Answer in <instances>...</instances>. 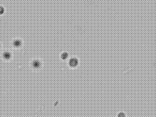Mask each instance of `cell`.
Segmentation results:
<instances>
[{"instance_id":"52a82bcc","label":"cell","mask_w":156,"mask_h":117,"mask_svg":"<svg viewBox=\"0 0 156 117\" xmlns=\"http://www.w3.org/2000/svg\"><path fill=\"white\" fill-rule=\"evenodd\" d=\"M117 117H127V114L124 111H119L117 115Z\"/></svg>"},{"instance_id":"5b68a950","label":"cell","mask_w":156,"mask_h":117,"mask_svg":"<svg viewBox=\"0 0 156 117\" xmlns=\"http://www.w3.org/2000/svg\"><path fill=\"white\" fill-rule=\"evenodd\" d=\"M60 57L62 60H63V61H66V60H68L69 57H70V54H69L68 52L64 51L60 54Z\"/></svg>"},{"instance_id":"8992f818","label":"cell","mask_w":156,"mask_h":117,"mask_svg":"<svg viewBox=\"0 0 156 117\" xmlns=\"http://www.w3.org/2000/svg\"><path fill=\"white\" fill-rule=\"evenodd\" d=\"M5 13V8L3 5H0V16H3Z\"/></svg>"},{"instance_id":"ba28073f","label":"cell","mask_w":156,"mask_h":117,"mask_svg":"<svg viewBox=\"0 0 156 117\" xmlns=\"http://www.w3.org/2000/svg\"><path fill=\"white\" fill-rule=\"evenodd\" d=\"M59 103H60V102H59V100H57V101H56V102L54 103V106H55V107H57V105H59Z\"/></svg>"},{"instance_id":"9c48e42d","label":"cell","mask_w":156,"mask_h":117,"mask_svg":"<svg viewBox=\"0 0 156 117\" xmlns=\"http://www.w3.org/2000/svg\"><path fill=\"white\" fill-rule=\"evenodd\" d=\"M2 44L0 42V50H2Z\"/></svg>"},{"instance_id":"277c9868","label":"cell","mask_w":156,"mask_h":117,"mask_svg":"<svg viewBox=\"0 0 156 117\" xmlns=\"http://www.w3.org/2000/svg\"><path fill=\"white\" fill-rule=\"evenodd\" d=\"M1 57H2V60H5V61H11V60L13 57V52L11 50H4L1 53Z\"/></svg>"},{"instance_id":"6da1fadb","label":"cell","mask_w":156,"mask_h":117,"mask_svg":"<svg viewBox=\"0 0 156 117\" xmlns=\"http://www.w3.org/2000/svg\"><path fill=\"white\" fill-rule=\"evenodd\" d=\"M30 66L34 70H40L43 66V60L38 57L33 58L30 62Z\"/></svg>"},{"instance_id":"3957f363","label":"cell","mask_w":156,"mask_h":117,"mask_svg":"<svg viewBox=\"0 0 156 117\" xmlns=\"http://www.w3.org/2000/svg\"><path fill=\"white\" fill-rule=\"evenodd\" d=\"M67 64L70 69H76L80 64V60H79V57H77L76 56H73L68 59Z\"/></svg>"},{"instance_id":"7a4b0ae2","label":"cell","mask_w":156,"mask_h":117,"mask_svg":"<svg viewBox=\"0 0 156 117\" xmlns=\"http://www.w3.org/2000/svg\"><path fill=\"white\" fill-rule=\"evenodd\" d=\"M11 44L13 48L18 50V49L22 48L24 46V40L21 38H15L11 41Z\"/></svg>"}]
</instances>
